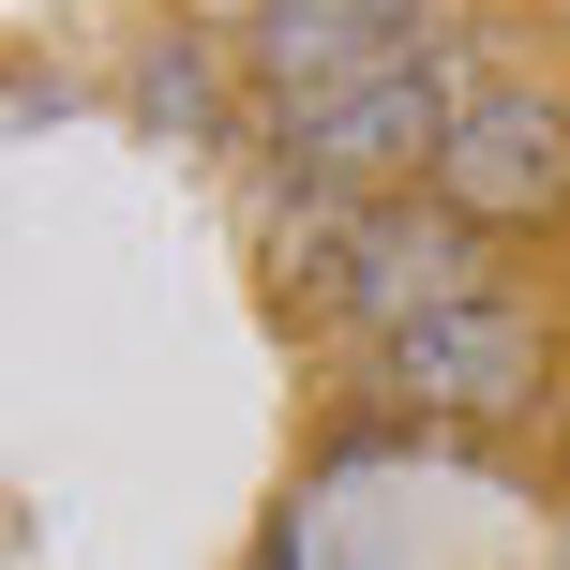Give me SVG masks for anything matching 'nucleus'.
<instances>
[{"label": "nucleus", "instance_id": "obj_5", "mask_svg": "<svg viewBox=\"0 0 570 570\" xmlns=\"http://www.w3.org/2000/svg\"><path fill=\"white\" fill-rule=\"evenodd\" d=\"M226 30H240V60H256L285 106H315V90H361V76H391V60H421V46H435L421 0H256V16H226Z\"/></svg>", "mask_w": 570, "mask_h": 570}, {"label": "nucleus", "instance_id": "obj_3", "mask_svg": "<svg viewBox=\"0 0 570 570\" xmlns=\"http://www.w3.org/2000/svg\"><path fill=\"white\" fill-rule=\"evenodd\" d=\"M375 391H391L405 421H525V405H541V315H525L511 285H481V301L421 315L405 345H375Z\"/></svg>", "mask_w": 570, "mask_h": 570}, {"label": "nucleus", "instance_id": "obj_1", "mask_svg": "<svg viewBox=\"0 0 570 570\" xmlns=\"http://www.w3.org/2000/svg\"><path fill=\"white\" fill-rule=\"evenodd\" d=\"M451 120H465V76L421 46V60H391V76H361V90L285 106V136H271V196H331V210H361L375 180H405V166L435 180Z\"/></svg>", "mask_w": 570, "mask_h": 570}, {"label": "nucleus", "instance_id": "obj_6", "mask_svg": "<svg viewBox=\"0 0 570 570\" xmlns=\"http://www.w3.org/2000/svg\"><path fill=\"white\" fill-rule=\"evenodd\" d=\"M136 120H150V136H226V60H210L196 30L150 46V60H136Z\"/></svg>", "mask_w": 570, "mask_h": 570}, {"label": "nucleus", "instance_id": "obj_4", "mask_svg": "<svg viewBox=\"0 0 570 570\" xmlns=\"http://www.w3.org/2000/svg\"><path fill=\"white\" fill-rule=\"evenodd\" d=\"M315 301H331V331L405 345L421 315L481 301V271H465V226H451V210H361V226L331 240V271H315Z\"/></svg>", "mask_w": 570, "mask_h": 570}, {"label": "nucleus", "instance_id": "obj_2", "mask_svg": "<svg viewBox=\"0 0 570 570\" xmlns=\"http://www.w3.org/2000/svg\"><path fill=\"white\" fill-rule=\"evenodd\" d=\"M435 210H451L465 240H511V226H541V210H570V106L541 76L465 90L451 150H435Z\"/></svg>", "mask_w": 570, "mask_h": 570}]
</instances>
